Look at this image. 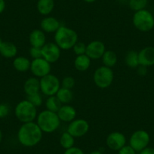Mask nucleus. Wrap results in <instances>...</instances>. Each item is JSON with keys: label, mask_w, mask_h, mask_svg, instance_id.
<instances>
[{"label": "nucleus", "mask_w": 154, "mask_h": 154, "mask_svg": "<svg viewBox=\"0 0 154 154\" xmlns=\"http://www.w3.org/2000/svg\"><path fill=\"white\" fill-rule=\"evenodd\" d=\"M42 135L43 132L35 121L22 124L17 134L19 143L26 147H32L38 144Z\"/></svg>", "instance_id": "1"}, {"label": "nucleus", "mask_w": 154, "mask_h": 154, "mask_svg": "<svg viewBox=\"0 0 154 154\" xmlns=\"http://www.w3.org/2000/svg\"><path fill=\"white\" fill-rule=\"evenodd\" d=\"M78 34L76 31L66 26H60L54 32V43L61 50L67 51L73 48L75 44L78 42Z\"/></svg>", "instance_id": "2"}, {"label": "nucleus", "mask_w": 154, "mask_h": 154, "mask_svg": "<svg viewBox=\"0 0 154 154\" xmlns=\"http://www.w3.org/2000/svg\"><path fill=\"white\" fill-rule=\"evenodd\" d=\"M36 123L43 133L51 134L57 131L60 126L61 121L57 112L44 109L38 112L36 117Z\"/></svg>", "instance_id": "3"}, {"label": "nucleus", "mask_w": 154, "mask_h": 154, "mask_svg": "<svg viewBox=\"0 0 154 154\" xmlns=\"http://www.w3.org/2000/svg\"><path fill=\"white\" fill-rule=\"evenodd\" d=\"M14 115L22 123L34 122L38 115L37 107L29 100H23L19 102L14 108Z\"/></svg>", "instance_id": "4"}, {"label": "nucleus", "mask_w": 154, "mask_h": 154, "mask_svg": "<svg viewBox=\"0 0 154 154\" xmlns=\"http://www.w3.org/2000/svg\"><path fill=\"white\" fill-rule=\"evenodd\" d=\"M132 23L137 30L143 32H149L154 28V16L146 8L140 10L133 14Z\"/></svg>", "instance_id": "5"}, {"label": "nucleus", "mask_w": 154, "mask_h": 154, "mask_svg": "<svg viewBox=\"0 0 154 154\" xmlns=\"http://www.w3.org/2000/svg\"><path fill=\"white\" fill-rule=\"evenodd\" d=\"M114 80V72L112 68L105 66H99L93 74V81L96 86L101 89L107 88Z\"/></svg>", "instance_id": "6"}, {"label": "nucleus", "mask_w": 154, "mask_h": 154, "mask_svg": "<svg viewBox=\"0 0 154 154\" xmlns=\"http://www.w3.org/2000/svg\"><path fill=\"white\" fill-rule=\"evenodd\" d=\"M40 82V92L44 95H55L61 87L60 80L57 75L49 73L39 79Z\"/></svg>", "instance_id": "7"}, {"label": "nucleus", "mask_w": 154, "mask_h": 154, "mask_svg": "<svg viewBox=\"0 0 154 154\" xmlns=\"http://www.w3.org/2000/svg\"><path fill=\"white\" fill-rule=\"evenodd\" d=\"M150 141L149 133L145 130H137L132 133L129 138V145L136 151L140 152L146 148Z\"/></svg>", "instance_id": "8"}, {"label": "nucleus", "mask_w": 154, "mask_h": 154, "mask_svg": "<svg viewBox=\"0 0 154 154\" xmlns=\"http://www.w3.org/2000/svg\"><path fill=\"white\" fill-rule=\"evenodd\" d=\"M89 123L84 119H75L69 123L66 131L74 137H82L88 132Z\"/></svg>", "instance_id": "9"}, {"label": "nucleus", "mask_w": 154, "mask_h": 154, "mask_svg": "<svg viewBox=\"0 0 154 154\" xmlns=\"http://www.w3.org/2000/svg\"><path fill=\"white\" fill-rule=\"evenodd\" d=\"M33 76L40 79L42 77L51 73V63H48L45 59L40 57V58L32 59L31 61L30 69Z\"/></svg>", "instance_id": "10"}, {"label": "nucleus", "mask_w": 154, "mask_h": 154, "mask_svg": "<svg viewBox=\"0 0 154 154\" xmlns=\"http://www.w3.org/2000/svg\"><path fill=\"white\" fill-rule=\"evenodd\" d=\"M61 55V49L54 42H46L42 48V57L51 63L57 62Z\"/></svg>", "instance_id": "11"}, {"label": "nucleus", "mask_w": 154, "mask_h": 154, "mask_svg": "<svg viewBox=\"0 0 154 154\" xmlns=\"http://www.w3.org/2000/svg\"><path fill=\"white\" fill-rule=\"evenodd\" d=\"M106 144L112 150L119 151L126 145V137L125 134L120 131H112L106 137Z\"/></svg>", "instance_id": "12"}, {"label": "nucleus", "mask_w": 154, "mask_h": 154, "mask_svg": "<svg viewBox=\"0 0 154 154\" xmlns=\"http://www.w3.org/2000/svg\"><path fill=\"white\" fill-rule=\"evenodd\" d=\"M106 51V46L104 43L100 40H93L86 45V54L92 60L101 59L102 56Z\"/></svg>", "instance_id": "13"}, {"label": "nucleus", "mask_w": 154, "mask_h": 154, "mask_svg": "<svg viewBox=\"0 0 154 154\" xmlns=\"http://www.w3.org/2000/svg\"><path fill=\"white\" fill-rule=\"evenodd\" d=\"M57 116L61 122L69 123L76 119L77 112L75 107L69 104H63L57 111Z\"/></svg>", "instance_id": "14"}, {"label": "nucleus", "mask_w": 154, "mask_h": 154, "mask_svg": "<svg viewBox=\"0 0 154 154\" xmlns=\"http://www.w3.org/2000/svg\"><path fill=\"white\" fill-rule=\"evenodd\" d=\"M140 65L148 66L154 65V47L146 46L138 51Z\"/></svg>", "instance_id": "15"}, {"label": "nucleus", "mask_w": 154, "mask_h": 154, "mask_svg": "<svg viewBox=\"0 0 154 154\" xmlns=\"http://www.w3.org/2000/svg\"><path fill=\"white\" fill-rule=\"evenodd\" d=\"M29 42L31 47L42 48L46 44V35L41 29H35L29 33Z\"/></svg>", "instance_id": "16"}, {"label": "nucleus", "mask_w": 154, "mask_h": 154, "mask_svg": "<svg viewBox=\"0 0 154 154\" xmlns=\"http://www.w3.org/2000/svg\"><path fill=\"white\" fill-rule=\"evenodd\" d=\"M60 26L61 24L59 20L51 16H46L41 20L40 23L41 29L47 33H54Z\"/></svg>", "instance_id": "17"}, {"label": "nucleus", "mask_w": 154, "mask_h": 154, "mask_svg": "<svg viewBox=\"0 0 154 154\" xmlns=\"http://www.w3.org/2000/svg\"><path fill=\"white\" fill-rule=\"evenodd\" d=\"M23 91H24L26 96L40 92L39 79L35 76L28 78L23 84Z\"/></svg>", "instance_id": "18"}, {"label": "nucleus", "mask_w": 154, "mask_h": 154, "mask_svg": "<svg viewBox=\"0 0 154 154\" xmlns=\"http://www.w3.org/2000/svg\"><path fill=\"white\" fill-rule=\"evenodd\" d=\"M30 60L24 56H16L13 60V66L17 72H27L30 69Z\"/></svg>", "instance_id": "19"}, {"label": "nucleus", "mask_w": 154, "mask_h": 154, "mask_svg": "<svg viewBox=\"0 0 154 154\" xmlns=\"http://www.w3.org/2000/svg\"><path fill=\"white\" fill-rule=\"evenodd\" d=\"M17 54V47L11 42H3L0 46V54L5 58H14Z\"/></svg>", "instance_id": "20"}, {"label": "nucleus", "mask_w": 154, "mask_h": 154, "mask_svg": "<svg viewBox=\"0 0 154 154\" xmlns=\"http://www.w3.org/2000/svg\"><path fill=\"white\" fill-rule=\"evenodd\" d=\"M91 60L86 54L76 56L74 60L73 65L75 69L79 72H85L89 69L91 66Z\"/></svg>", "instance_id": "21"}, {"label": "nucleus", "mask_w": 154, "mask_h": 154, "mask_svg": "<svg viewBox=\"0 0 154 154\" xmlns=\"http://www.w3.org/2000/svg\"><path fill=\"white\" fill-rule=\"evenodd\" d=\"M38 12L43 16H48L54 8V0H38L36 4Z\"/></svg>", "instance_id": "22"}, {"label": "nucleus", "mask_w": 154, "mask_h": 154, "mask_svg": "<svg viewBox=\"0 0 154 154\" xmlns=\"http://www.w3.org/2000/svg\"><path fill=\"white\" fill-rule=\"evenodd\" d=\"M101 60L103 66L112 68L117 63L118 57L115 51L112 50H106L104 54L102 56Z\"/></svg>", "instance_id": "23"}, {"label": "nucleus", "mask_w": 154, "mask_h": 154, "mask_svg": "<svg viewBox=\"0 0 154 154\" xmlns=\"http://www.w3.org/2000/svg\"><path fill=\"white\" fill-rule=\"evenodd\" d=\"M62 104H69L73 99V93L72 90L60 87V89L55 94Z\"/></svg>", "instance_id": "24"}, {"label": "nucleus", "mask_w": 154, "mask_h": 154, "mask_svg": "<svg viewBox=\"0 0 154 154\" xmlns=\"http://www.w3.org/2000/svg\"><path fill=\"white\" fill-rule=\"evenodd\" d=\"M125 63L127 66L130 68H137L139 63L138 52L134 50H130L126 53L125 57Z\"/></svg>", "instance_id": "25"}, {"label": "nucleus", "mask_w": 154, "mask_h": 154, "mask_svg": "<svg viewBox=\"0 0 154 154\" xmlns=\"http://www.w3.org/2000/svg\"><path fill=\"white\" fill-rule=\"evenodd\" d=\"M45 104V107H46L45 109H48V110L54 112H57L60 106L63 105L56 95L49 96V97H47Z\"/></svg>", "instance_id": "26"}, {"label": "nucleus", "mask_w": 154, "mask_h": 154, "mask_svg": "<svg viewBox=\"0 0 154 154\" xmlns=\"http://www.w3.org/2000/svg\"><path fill=\"white\" fill-rule=\"evenodd\" d=\"M59 142H60V146L63 149H67L74 146V143H75V137L71 135L68 131H65V132L62 133V134L60 135Z\"/></svg>", "instance_id": "27"}, {"label": "nucleus", "mask_w": 154, "mask_h": 154, "mask_svg": "<svg viewBox=\"0 0 154 154\" xmlns=\"http://www.w3.org/2000/svg\"><path fill=\"white\" fill-rule=\"evenodd\" d=\"M148 3V0H128V6L134 12L145 9Z\"/></svg>", "instance_id": "28"}, {"label": "nucleus", "mask_w": 154, "mask_h": 154, "mask_svg": "<svg viewBox=\"0 0 154 154\" xmlns=\"http://www.w3.org/2000/svg\"><path fill=\"white\" fill-rule=\"evenodd\" d=\"M26 100H29L35 107L40 106L42 104V103H43V99H42V93L41 92L26 96Z\"/></svg>", "instance_id": "29"}, {"label": "nucleus", "mask_w": 154, "mask_h": 154, "mask_svg": "<svg viewBox=\"0 0 154 154\" xmlns=\"http://www.w3.org/2000/svg\"><path fill=\"white\" fill-rule=\"evenodd\" d=\"M86 45H85L84 42L78 41L72 49L73 51L74 54L76 56L82 55V54H85L86 53Z\"/></svg>", "instance_id": "30"}, {"label": "nucleus", "mask_w": 154, "mask_h": 154, "mask_svg": "<svg viewBox=\"0 0 154 154\" xmlns=\"http://www.w3.org/2000/svg\"><path fill=\"white\" fill-rule=\"evenodd\" d=\"M75 83V79H74L72 76H69V75H67V76L63 77L62 81L60 82V84H61V87L65 88H67V89H72L74 87Z\"/></svg>", "instance_id": "31"}, {"label": "nucleus", "mask_w": 154, "mask_h": 154, "mask_svg": "<svg viewBox=\"0 0 154 154\" xmlns=\"http://www.w3.org/2000/svg\"><path fill=\"white\" fill-rule=\"evenodd\" d=\"M29 55L32 59H37L42 57V48L31 47L29 48Z\"/></svg>", "instance_id": "32"}, {"label": "nucleus", "mask_w": 154, "mask_h": 154, "mask_svg": "<svg viewBox=\"0 0 154 154\" xmlns=\"http://www.w3.org/2000/svg\"><path fill=\"white\" fill-rule=\"evenodd\" d=\"M10 112V106L7 103H0V119L8 116Z\"/></svg>", "instance_id": "33"}, {"label": "nucleus", "mask_w": 154, "mask_h": 154, "mask_svg": "<svg viewBox=\"0 0 154 154\" xmlns=\"http://www.w3.org/2000/svg\"><path fill=\"white\" fill-rule=\"evenodd\" d=\"M118 154H136V151L128 144L125 145L123 147L121 148L118 151Z\"/></svg>", "instance_id": "34"}, {"label": "nucleus", "mask_w": 154, "mask_h": 154, "mask_svg": "<svg viewBox=\"0 0 154 154\" xmlns=\"http://www.w3.org/2000/svg\"><path fill=\"white\" fill-rule=\"evenodd\" d=\"M63 154H85L83 150L77 146H72L67 149H65Z\"/></svg>", "instance_id": "35"}, {"label": "nucleus", "mask_w": 154, "mask_h": 154, "mask_svg": "<svg viewBox=\"0 0 154 154\" xmlns=\"http://www.w3.org/2000/svg\"><path fill=\"white\" fill-rule=\"evenodd\" d=\"M137 74H138L139 75H140V76H144V75H146V73H147V67H146V66L139 65V66H137Z\"/></svg>", "instance_id": "36"}, {"label": "nucleus", "mask_w": 154, "mask_h": 154, "mask_svg": "<svg viewBox=\"0 0 154 154\" xmlns=\"http://www.w3.org/2000/svg\"><path fill=\"white\" fill-rule=\"evenodd\" d=\"M140 154H154V148L146 146L140 152Z\"/></svg>", "instance_id": "37"}, {"label": "nucleus", "mask_w": 154, "mask_h": 154, "mask_svg": "<svg viewBox=\"0 0 154 154\" xmlns=\"http://www.w3.org/2000/svg\"><path fill=\"white\" fill-rule=\"evenodd\" d=\"M5 9V0H0V14H2Z\"/></svg>", "instance_id": "38"}, {"label": "nucleus", "mask_w": 154, "mask_h": 154, "mask_svg": "<svg viewBox=\"0 0 154 154\" xmlns=\"http://www.w3.org/2000/svg\"><path fill=\"white\" fill-rule=\"evenodd\" d=\"M90 154H103V152L101 151H99V150H94L92 151Z\"/></svg>", "instance_id": "39"}, {"label": "nucleus", "mask_w": 154, "mask_h": 154, "mask_svg": "<svg viewBox=\"0 0 154 154\" xmlns=\"http://www.w3.org/2000/svg\"><path fill=\"white\" fill-rule=\"evenodd\" d=\"M2 138H3V134H2V130L0 129V144H1V143H2Z\"/></svg>", "instance_id": "40"}, {"label": "nucleus", "mask_w": 154, "mask_h": 154, "mask_svg": "<svg viewBox=\"0 0 154 154\" xmlns=\"http://www.w3.org/2000/svg\"><path fill=\"white\" fill-rule=\"evenodd\" d=\"M84 2H87V3H93L96 1V0H83Z\"/></svg>", "instance_id": "41"}, {"label": "nucleus", "mask_w": 154, "mask_h": 154, "mask_svg": "<svg viewBox=\"0 0 154 154\" xmlns=\"http://www.w3.org/2000/svg\"><path fill=\"white\" fill-rule=\"evenodd\" d=\"M2 42H3V41H2V39L1 38H0V46H1V45L2 44Z\"/></svg>", "instance_id": "42"}]
</instances>
